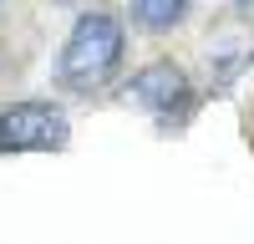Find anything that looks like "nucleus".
Returning <instances> with one entry per match:
<instances>
[{
    "mask_svg": "<svg viewBox=\"0 0 254 244\" xmlns=\"http://www.w3.org/2000/svg\"><path fill=\"white\" fill-rule=\"evenodd\" d=\"M127 102L142 107L147 117H158L163 127H178L193 112V81L178 61H147V66L127 81Z\"/></svg>",
    "mask_w": 254,
    "mask_h": 244,
    "instance_id": "obj_3",
    "label": "nucleus"
},
{
    "mask_svg": "<svg viewBox=\"0 0 254 244\" xmlns=\"http://www.w3.org/2000/svg\"><path fill=\"white\" fill-rule=\"evenodd\" d=\"M71 122L56 102H10L0 107V153H61Z\"/></svg>",
    "mask_w": 254,
    "mask_h": 244,
    "instance_id": "obj_2",
    "label": "nucleus"
},
{
    "mask_svg": "<svg viewBox=\"0 0 254 244\" xmlns=\"http://www.w3.org/2000/svg\"><path fill=\"white\" fill-rule=\"evenodd\" d=\"M122 51H127V26L112 10H81L76 26L61 41V56H56V81L71 92H102L122 66Z\"/></svg>",
    "mask_w": 254,
    "mask_h": 244,
    "instance_id": "obj_1",
    "label": "nucleus"
},
{
    "mask_svg": "<svg viewBox=\"0 0 254 244\" xmlns=\"http://www.w3.org/2000/svg\"><path fill=\"white\" fill-rule=\"evenodd\" d=\"M56 5H81V0H56Z\"/></svg>",
    "mask_w": 254,
    "mask_h": 244,
    "instance_id": "obj_6",
    "label": "nucleus"
},
{
    "mask_svg": "<svg viewBox=\"0 0 254 244\" xmlns=\"http://www.w3.org/2000/svg\"><path fill=\"white\" fill-rule=\"evenodd\" d=\"M249 61H254V36L249 31H219L214 36V46H208V71H214L219 87H229Z\"/></svg>",
    "mask_w": 254,
    "mask_h": 244,
    "instance_id": "obj_4",
    "label": "nucleus"
},
{
    "mask_svg": "<svg viewBox=\"0 0 254 244\" xmlns=\"http://www.w3.org/2000/svg\"><path fill=\"white\" fill-rule=\"evenodd\" d=\"M127 10L142 31H173L188 15V0H127Z\"/></svg>",
    "mask_w": 254,
    "mask_h": 244,
    "instance_id": "obj_5",
    "label": "nucleus"
}]
</instances>
